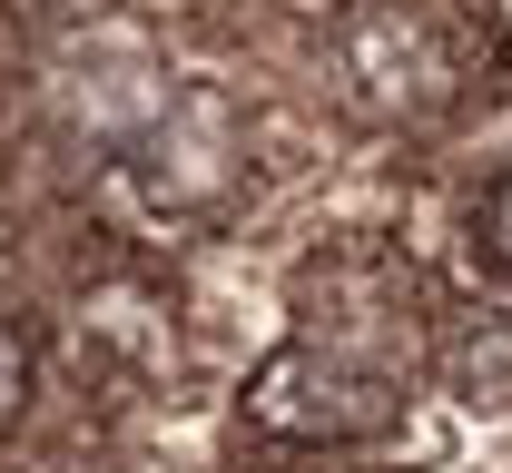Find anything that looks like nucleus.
Returning <instances> with one entry per match:
<instances>
[{
	"label": "nucleus",
	"mask_w": 512,
	"mask_h": 473,
	"mask_svg": "<svg viewBox=\"0 0 512 473\" xmlns=\"http://www.w3.org/2000/svg\"><path fill=\"white\" fill-rule=\"evenodd\" d=\"M20 405H30V345H20L10 326H0V424H10Z\"/></svg>",
	"instance_id": "3"
},
{
	"label": "nucleus",
	"mask_w": 512,
	"mask_h": 473,
	"mask_svg": "<svg viewBox=\"0 0 512 473\" xmlns=\"http://www.w3.org/2000/svg\"><path fill=\"white\" fill-rule=\"evenodd\" d=\"M345 69H355V89H365L375 109H424V99L453 89L444 40H434L404 0H375V10L345 20Z\"/></svg>",
	"instance_id": "2"
},
{
	"label": "nucleus",
	"mask_w": 512,
	"mask_h": 473,
	"mask_svg": "<svg viewBox=\"0 0 512 473\" xmlns=\"http://www.w3.org/2000/svg\"><path fill=\"white\" fill-rule=\"evenodd\" d=\"M394 385H384L375 365H355V355H335V345H276L266 365H256L247 385V424L256 434H276V444H365L394 424Z\"/></svg>",
	"instance_id": "1"
},
{
	"label": "nucleus",
	"mask_w": 512,
	"mask_h": 473,
	"mask_svg": "<svg viewBox=\"0 0 512 473\" xmlns=\"http://www.w3.org/2000/svg\"><path fill=\"white\" fill-rule=\"evenodd\" d=\"M493 257L512 267V168H503V188H493Z\"/></svg>",
	"instance_id": "4"
}]
</instances>
